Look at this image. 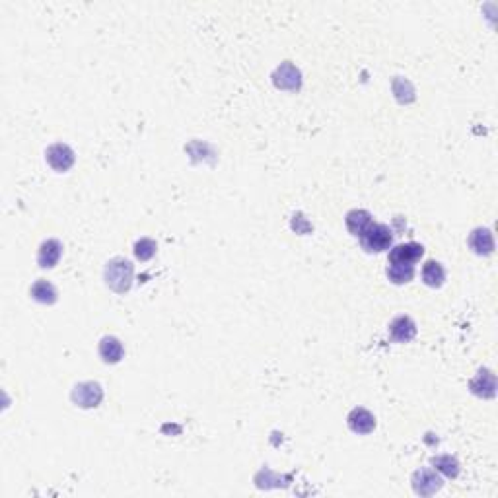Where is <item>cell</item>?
Wrapping results in <instances>:
<instances>
[{"label":"cell","instance_id":"6da1fadb","mask_svg":"<svg viewBox=\"0 0 498 498\" xmlns=\"http://www.w3.org/2000/svg\"><path fill=\"white\" fill-rule=\"evenodd\" d=\"M133 274H135V267L131 261L124 257H115V259L107 261L103 279L113 292L127 294L133 286Z\"/></svg>","mask_w":498,"mask_h":498},{"label":"cell","instance_id":"7a4b0ae2","mask_svg":"<svg viewBox=\"0 0 498 498\" xmlns=\"http://www.w3.org/2000/svg\"><path fill=\"white\" fill-rule=\"evenodd\" d=\"M360 243H362L364 251H368V253H382L385 249L391 248L393 234H391L389 226L372 222L360 236Z\"/></svg>","mask_w":498,"mask_h":498},{"label":"cell","instance_id":"3957f363","mask_svg":"<svg viewBox=\"0 0 498 498\" xmlns=\"http://www.w3.org/2000/svg\"><path fill=\"white\" fill-rule=\"evenodd\" d=\"M72 401L80 409H96L103 399V389L98 382H82L72 389Z\"/></svg>","mask_w":498,"mask_h":498},{"label":"cell","instance_id":"277c9868","mask_svg":"<svg viewBox=\"0 0 498 498\" xmlns=\"http://www.w3.org/2000/svg\"><path fill=\"white\" fill-rule=\"evenodd\" d=\"M45 160L53 170L63 173V171H68L72 168V164H74V160H76V154H74V150L68 147V144L57 142V144H51V147L47 148Z\"/></svg>","mask_w":498,"mask_h":498},{"label":"cell","instance_id":"5b68a950","mask_svg":"<svg viewBox=\"0 0 498 498\" xmlns=\"http://www.w3.org/2000/svg\"><path fill=\"white\" fill-rule=\"evenodd\" d=\"M442 477L436 469H419L413 473V488L419 497H432L442 488Z\"/></svg>","mask_w":498,"mask_h":498},{"label":"cell","instance_id":"8992f818","mask_svg":"<svg viewBox=\"0 0 498 498\" xmlns=\"http://www.w3.org/2000/svg\"><path fill=\"white\" fill-rule=\"evenodd\" d=\"M424 255V248L417 241H409V243H399L389 251V265H415L420 257Z\"/></svg>","mask_w":498,"mask_h":498},{"label":"cell","instance_id":"52a82bcc","mask_svg":"<svg viewBox=\"0 0 498 498\" xmlns=\"http://www.w3.org/2000/svg\"><path fill=\"white\" fill-rule=\"evenodd\" d=\"M272 82L277 88L281 90H298L300 84H302V78H300V70L292 65V63H283L281 67L274 70L272 74Z\"/></svg>","mask_w":498,"mask_h":498},{"label":"cell","instance_id":"ba28073f","mask_svg":"<svg viewBox=\"0 0 498 498\" xmlns=\"http://www.w3.org/2000/svg\"><path fill=\"white\" fill-rule=\"evenodd\" d=\"M347 424L354 434H370L376 429V417L368 409L356 407L352 409L347 417Z\"/></svg>","mask_w":498,"mask_h":498},{"label":"cell","instance_id":"9c48e42d","mask_svg":"<svg viewBox=\"0 0 498 498\" xmlns=\"http://www.w3.org/2000/svg\"><path fill=\"white\" fill-rule=\"evenodd\" d=\"M63 255V246L58 239H45L37 251V263L41 269H53Z\"/></svg>","mask_w":498,"mask_h":498},{"label":"cell","instance_id":"30bf717a","mask_svg":"<svg viewBox=\"0 0 498 498\" xmlns=\"http://www.w3.org/2000/svg\"><path fill=\"white\" fill-rule=\"evenodd\" d=\"M389 335H391V339L396 340V343H409V340L415 339V335H417V325H415V321L411 317L399 316L391 321Z\"/></svg>","mask_w":498,"mask_h":498},{"label":"cell","instance_id":"8fae6325","mask_svg":"<svg viewBox=\"0 0 498 498\" xmlns=\"http://www.w3.org/2000/svg\"><path fill=\"white\" fill-rule=\"evenodd\" d=\"M471 391L479 397H485V399H490V397H495L497 393V378H495V374L490 372V370H481V372L477 374L475 378L471 380Z\"/></svg>","mask_w":498,"mask_h":498},{"label":"cell","instance_id":"7c38bea8","mask_svg":"<svg viewBox=\"0 0 498 498\" xmlns=\"http://www.w3.org/2000/svg\"><path fill=\"white\" fill-rule=\"evenodd\" d=\"M469 248L475 251L477 255H490L495 251V238L488 228H475L469 234Z\"/></svg>","mask_w":498,"mask_h":498},{"label":"cell","instance_id":"4fadbf2b","mask_svg":"<svg viewBox=\"0 0 498 498\" xmlns=\"http://www.w3.org/2000/svg\"><path fill=\"white\" fill-rule=\"evenodd\" d=\"M100 356L105 364H117L121 362V358L124 356L123 343L113 337V335H107L100 340Z\"/></svg>","mask_w":498,"mask_h":498},{"label":"cell","instance_id":"5bb4252c","mask_svg":"<svg viewBox=\"0 0 498 498\" xmlns=\"http://www.w3.org/2000/svg\"><path fill=\"white\" fill-rule=\"evenodd\" d=\"M345 222H347V228H349V232H351L352 236L360 238L364 234V230L372 224V215L368 210H362V208H354V210L347 213Z\"/></svg>","mask_w":498,"mask_h":498},{"label":"cell","instance_id":"9a60e30c","mask_svg":"<svg viewBox=\"0 0 498 498\" xmlns=\"http://www.w3.org/2000/svg\"><path fill=\"white\" fill-rule=\"evenodd\" d=\"M30 296L34 298L35 302H39V304H47V306H53L58 298L55 286L49 283V281H45V279L35 281L34 286L30 288Z\"/></svg>","mask_w":498,"mask_h":498},{"label":"cell","instance_id":"2e32d148","mask_svg":"<svg viewBox=\"0 0 498 498\" xmlns=\"http://www.w3.org/2000/svg\"><path fill=\"white\" fill-rule=\"evenodd\" d=\"M446 281V272L438 261H426L424 267H422V283L431 288H440L442 284Z\"/></svg>","mask_w":498,"mask_h":498},{"label":"cell","instance_id":"e0dca14e","mask_svg":"<svg viewBox=\"0 0 498 498\" xmlns=\"http://www.w3.org/2000/svg\"><path fill=\"white\" fill-rule=\"evenodd\" d=\"M415 277V265H389L387 267V279L393 284L411 283Z\"/></svg>","mask_w":498,"mask_h":498},{"label":"cell","instance_id":"ac0fdd59","mask_svg":"<svg viewBox=\"0 0 498 498\" xmlns=\"http://www.w3.org/2000/svg\"><path fill=\"white\" fill-rule=\"evenodd\" d=\"M432 465H434L436 471H440L442 475L450 477V479H455L459 475V464L452 455H438V457L432 459Z\"/></svg>","mask_w":498,"mask_h":498},{"label":"cell","instance_id":"d6986e66","mask_svg":"<svg viewBox=\"0 0 498 498\" xmlns=\"http://www.w3.org/2000/svg\"><path fill=\"white\" fill-rule=\"evenodd\" d=\"M156 249H158V246H156V241H154V239H150V238L138 239V241L135 243L136 259H140V261L152 259V257L156 255Z\"/></svg>","mask_w":498,"mask_h":498}]
</instances>
